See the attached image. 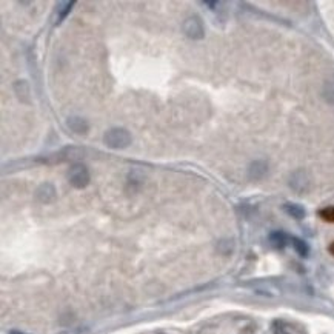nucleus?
<instances>
[{"label":"nucleus","mask_w":334,"mask_h":334,"mask_svg":"<svg viewBox=\"0 0 334 334\" xmlns=\"http://www.w3.org/2000/svg\"><path fill=\"white\" fill-rule=\"evenodd\" d=\"M103 142L111 149H123V148L130 146L131 134L125 128H111L105 133Z\"/></svg>","instance_id":"1"},{"label":"nucleus","mask_w":334,"mask_h":334,"mask_svg":"<svg viewBox=\"0 0 334 334\" xmlns=\"http://www.w3.org/2000/svg\"><path fill=\"white\" fill-rule=\"evenodd\" d=\"M68 179H69V184H71L77 190L87 188L90 185V180H91L88 168L85 165H82V163H76V165L71 166V168H69Z\"/></svg>","instance_id":"2"},{"label":"nucleus","mask_w":334,"mask_h":334,"mask_svg":"<svg viewBox=\"0 0 334 334\" xmlns=\"http://www.w3.org/2000/svg\"><path fill=\"white\" fill-rule=\"evenodd\" d=\"M184 33L190 39H194V40L203 39V36H205V28H203V23H202L200 17L192 16V17L187 19L185 23H184Z\"/></svg>","instance_id":"3"},{"label":"nucleus","mask_w":334,"mask_h":334,"mask_svg":"<svg viewBox=\"0 0 334 334\" xmlns=\"http://www.w3.org/2000/svg\"><path fill=\"white\" fill-rule=\"evenodd\" d=\"M66 127L76 134H87L90 131V125L85 119L80 117H69L66 120Z\"/></svg>","instance_id":"4"},{"label":"nucleus","mask_w":334,"mask_h":334,"mask_svg":"<svg viewBox=\"0 0 334 334\" xmlns=\"http://www.w3.org/2000/svg\"><path fill=\"white\" fill-rule=\"evenodd\" d=\"M267 171H268V165L263 160H256V162H253L251 165H249L248 176H249V179H253V180H259V179H262L263 176L267 174Z\"/></svg>","instance_id":"5"},{"label":"nucleus","mask_w":334,"mask_h":334,"mask_svg":"<svg viewBox=\"0 0 334 334\" xmlns=\"http://www.w3.org/2000/svg\"><path fill=\"white\" fill-rule=\"evenodd\" d=\"M37 199L40 200V202H44V203H48V202H51L52 199H54V196H55V190H54V187L51 185V184H45V185H42L39 190H37Z\"/></svg>","instance_id":"6"},{"label":"nucleus","mask_w":334,"mask_h":334,"mask_svg":"<svg viewBox=\"0 0 334 334\" xmlns=\"http://www.w3.org/2000/svg\"><path fill=\"white\" fill-rule=\"evenodd\" d=\"M284 211L288 216L294 217V219H303L305 217V208L302 205H299V203H291V202L285 203L284 205Z\"/></svg>","instance_id":"7"},{"label":"nucleus","mask_w":334,"mask_h":334,"mask_svg":"<svg viewBox=\"0 0 334 334\" xmlns=\"http://www.w3.org/2000/svg\"><path fill=\"white\" fill-rule=\"evenodd\" d=\"M286 240H288L286 234L282 233V231H273V233L270 234V242H271V245H273L274 248H279V249L285 248Z\"/></svg>","instance_id":"8"},{"label":"nucleus","mask_w":334,"mask_h":334,"mask_svg":"<svg viewBox=\"0 0 334 334\" xmlns=\"http://www.w3.org/2000/svg\"><path fill=\"white\" fill-rule=\"evenodd\" d=\"M291 243H293V248L296 249V253L300 257H307L310 254V246L305 240H302L299 238H293V239H291Z\"/></svg>","instance_id":"9"},{"label":"nucleus","mask_w":334,"mask_h":334,"mask_svg":"<svg viewBox=\"0 0 334 334\" xmlns=\"http://www.w3.org/2000/svg\"><path fill=\"white\" fill-rule=\"evenodd\" d=\"M322 95L330 105H334V82H325Z\"/></svg>","instance_id":"10"},{"label":"nucleus","mask_w":334,"mask_h":334,"mask_svg":"<svg viewBox=\"0 0 334 334\" xmlns=\"http://www.w3.org/2000/svg\"><path fill=\"white\" fill-rule=\"evenodd\" d=\"M73 5H74V2H63V3H60L57 6V23L62 22L66 17V14L71 11V6Z\"/></svg>","instance_id":"11"},{"label":"nucleus","mask_w":334,"mask_h":334,"mask_svg":"<svg viewBox=\"0 0 334 334\" xmlns=\"http://www.w3.org/2000/svg\"><path fill=\"white\" fill-rule=\"evenodd\" d=\"M319 216H321L325 222H328V224H334V206L324 208V210L319 211Z\"/></svg>","instance_id":"12"},{"label":"nucleus","mask_w":334,"mask_h":334,"mask_svg":"<svg viewBox=\"0 0 334 334\" xmlns=\"http://www.w3.org/2000/svg\"><path fill=\"white\" fill-rule=\"evenodd\" d=\"M328 251H330V253H331L333 256H334V242H333V243L330 245V248H328Z\"/></svg>","instance_id":"13"},{"label":"nucleus","mask_w":334,"mask_h":334,"mask_svg":"<svg viewBox=\"0 0 334 334\" xmlns=\"http://www.w3.org/2000/svg\"><path fill=\"white\" fill-rule=\"evenodd\" d=\"M9 334H25V333H20V331H16V330H12Z\"/></svg>","instance_id":"14"}]
</instances>
